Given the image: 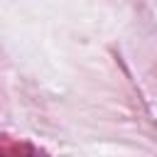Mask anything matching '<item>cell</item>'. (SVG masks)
I'll return each mask as SVG.
<instances>
[{
    "instance_id": "cell-1",
    "label": "cell",
    "mask_w": 157,
    "mask_h": 157,
    "mask_svg": "<svg viewBox=\"0 0 157 157\" xmlns=\"http://www.w3.org/2000/svg\"><path fill=\"white\" fill-rule=\"evenodd\" d=\"M0 157H47L37 147L27 142H12V140H0Z\"/></svg>"
}]
</instances>
